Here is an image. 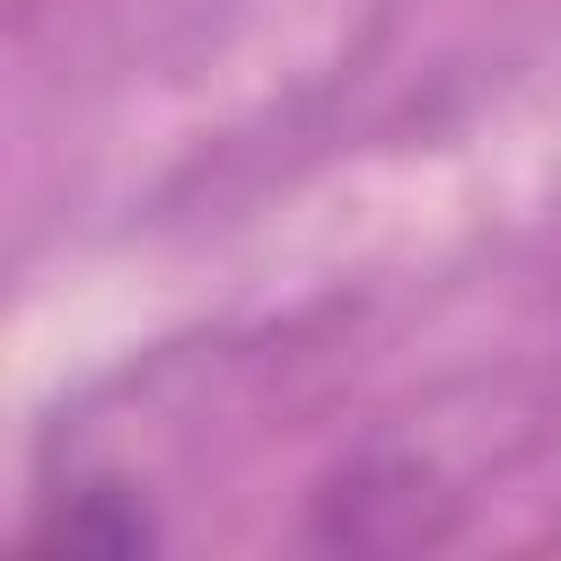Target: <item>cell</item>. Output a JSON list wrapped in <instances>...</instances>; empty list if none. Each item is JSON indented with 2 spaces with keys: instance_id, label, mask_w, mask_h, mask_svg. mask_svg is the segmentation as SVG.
Segmentation results:
<instances>
[{
  "instance_id": "obj_1",
  "label": "cell",
  "mask_w": 561,
  "mask_h": 561,
  "mask_svg": "<svg viewBox=\"0 0 561 561\" xmlns=\"http://www.w3.org/2000/svg\"><path fill=\"white\" fill-rule=\"evenodd\" d=\"M421 500H430L421 465H351L316 500V535L324 543H421V535H438L421 517Z\"/></svg>"
},
{
  "instance_id": "obj_2",
  "label": "cell",
  "mask_w": 561,
  "mask_h": 561,
  "mask_svg": "<svg viewBox=\"0 0 561 561\" xmlns=\"http://www.w3.org/2000/svg\"><path fill=\"white\" fill-rule=\"evenodd\" d=\"M26 543L35 552H140V543H158V517L123 473H88L26 526Z\"/></svg>"
}]
</instances>
